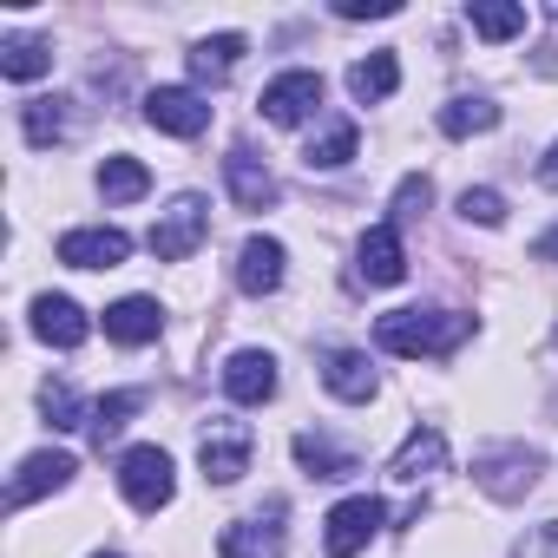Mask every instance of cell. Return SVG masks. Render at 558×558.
Listing matches in <instances>:
<instances>
[{
  "mask_svg": "<svg viewBox=\"0 0 558 558\" xmlns=\"http://www.w3.org/2000/svg\"><path fill=\"white\" fill-rule=\"evenodd\" d=\"M466 336H473V316H460V310H388L375 323V349L381 355H401V362L453 355Z\"/></svg>",
  "mask_w": 558,
  "mask_h": 558,
  "instance_id": "1",
  "label": "cell"
},
{
  "mask_svg": "<svg viewBox=\"0 0 558 558\" xmlns=\"http://www.w3.org/2000/svg\"><path fill=\"white\" fill-rule=\"evenodd\" d=\"M538 473H545L538 447H519V440H506V447H480V453H473V486H480L486 499H499V506L525 499V493L538 486Z\"/></svg>",
  "mask_w": 558,
  "mask_h": 558,
  "instance_id": "2",
  "label": "cell"
},
{
  "mask_svg": "<svg viewBox=\"0 0 558 558\" xmlns=\"http://www.w3.org/2000/svg\"><path fill=\"white\" fill-rule=\"evenodd\" d=\"M250 427L243 421H230V414H210L204 421V434H197V466H204V480L210 486H236L243 473H250Z\"/></svg>",
  "mask_w": 558,
  "mask_h": 558,
  "instance_id": "3",
  "label": "cell"
},
{
  "mask_svg": "<svg viewBox=\"0 0 558 558\" xmlns=\"http://www.w3.org/2000/svg\"><path fill=\"white\" fill-rule=\"evenodd\" d=\"M119 493H125L138 512L171 506V493H178V466H171V453H165V447H125V453H119Z\"/></svg>",
  "mask_w": 558,
  "mask_h": 558,
  "instance_id": "4",
  "label": "cell"
},
{
  "mask_svg": "<svg viewBox=\"0 0 558 558\" xmlns=\"http://www.w3.org/2000/svg\"><path fill=\"white\" fill-rule=\"evenodd\" d=\"M204 236H210V204H204L197 191H184V197H171V204L158 210V223H151V256H158V263H184Z\"/></svg>",
  "mask_w": 558,
  "mask_h": 558,
  "instance_id": "5",
  "label": "cell"
},
{
  "mask_svg": "<svg viewBox=\"0 0 558 558\" xmlns=\"http://www.w3.org/2000/svg\"><path fill=\"white\" fill-rule=\"evenodd\" d=\"M381 519H388V506L375 499V493H355V499H342L329 519H323V545H329V558H355L375 532H381Z\"/></svg>",
  "mask_w": 558,
  "mask_h": 558,
  "instance_id": "6",
  "label": "cell"
},
{
  "mask_svg": "<svg viewBox=\"0 0 558 558\" xmlns=\"http://www.w3.org/2000/svg\"><path fill=\"white\" fill-rule=\"evenodd\" d=\"M263 119L269 125H303L316 106H323V73H310V66H290V73H276L269 86H263Z\"/></svg>",
  "mask_w": 558,
  "mask_h": 558,
  "instance_id": "7",
  "label": "cell"
},
{
  "mask_svg": "<svg viewBox=\"0 0 558 558\" xmlns=\"http://www.w3.org/2000/svg\"><path fill=\"white\" fill-rule=\"evenodd\" d=\"M145 125L165 138H197L210 125V106L191 86H158V93H145Z\"/></svg>",
  "mask_w": 558,
  "mask_h": 558,
  "instance_id": "8",
  "label": "cell"
},
{
  "mask_svg": "<svg viewBox=\"0 0 558 558\" xmlns=\"http://www.w3.org/2000/svg\"><path fill=\"white\" fill-rule=\"evenodd\" d=\"M125 256H132V236L119 223H80L60 236V263H73V269H119Z\"/></svg>",
  "mask_w": 558,
  "mask_h": 558,
  "instance_id": "9",
  "label": "cell"
},
{
  "mask_svg": "<svg viewBox=\"0 0 558 558\" xmlns=\"http://www.w3.org/2000/svg\"><path fill=\"white\" fill-rule=\"evenodd\" d=\"M73 473H80V460H73V453L40 447V453H27V460H21V473H14V486H8V506H34V499L60 493Z\"/></svg>",
  "mask_w": 558,
  "mask_h": 558,
  "instance_id": "10",
  "label": "cell"
},
{
  "mask_svg": "<svg viewBox=\"0 0 558 558\" xmlns=\"http://www.w3.org/2000/svg\"><path fill=\"white\" fill-rule=\"evenodd\" d=\"M223 395H230L236 408H263V401L276 395V355H269V349H236V355L223 362Z\"/></svg>",
  "mask_w": 558,
  "mask_h": 558,
  "instance_id": "11",
  "label": "cell"
},
{
  "mask_svg": "<svg viewBox=\"0 0 558 558\" xmlns=\"http://www.w3.org/2000/svg\"><path fill=\"white\" fill-rule=\"evenodd\" d=\"M355 276H362V283H381V290L408 276V250H401V230L395 223H375L355 243Z\"/></svg>",
  "mask_w": 558,
  "mask_h": 558,
  "instance_id": "12",
  "label": "cell"
},
{
  "mask_svg": "<svg viewBox=\"0 0 558 558\" xmlns=\"http://www.w3.org/2000/svg\"><path fill=\"white\" fill-rule=\"evenodd\" d=\"M27 323H34V336H40L47 349H80V342L93 336V323H86V310H80L73 296H34Z\"/></svg>",
  "mask_w": 558,
  "mask_h": 558,
  "instance_id": "13",
  "label": "cell"
},
{
  "mask_svg": "<svg viewBox=\"0 0 558 558\" xmlns=\"http://www.w3.org/2000/svg\"><path fill=\"white\" fill-rule=\"evenodd\" d=\"M440 466H447V434H440V427H414V434L395 447V460H388V473H395L401 486H427Z\"/></svg>",
  "mask_w": 558,
  "mask_h": 558,
  "instance_id": "14",
  "label": "cell"
},
{
  "mask_svg": "<svg viewBox=\"0 0 558 558\" xmlns=\"http://www.w3.org/2000/svg\"><path fill=\"white\" fill-rule=\"evenodd\" d=\"M236 283H243V296H276V290H283V243H276V236H250L236 250Z\"/></svg>",
  "mask_w": 558,
  "mask_h": 558,
  "instance_id": "15",
  "label": "cell"
},
{
  "mask_svg": "<svg viewBox=\"0 0 558 558\" xmlns=\"http://www.w3.org/2000/svg\"><path fill=\"white\" fill-rule=\"evenodd\" d=\"M223 184H230V197H236L243 210H269V204H276V171H269L256 151H243V145L223 158Z\"/></svg>",
  "mask_w": 558,
  "mask_h": 558,
  "instance_id": "16",
  "label": "cell"
},
{
  "mask_svg": "<svg viewBox=\"0 0 558 558\" xmlns=\"http://www.w3.org/2000/svg\"><path fill=\"white\" fill-rule=\"evenodd\" d=\"M158 329H165V310L151 296H125V303L106 310V336L119 349H145V342H158Z\"/></svg>",
  "mask_w": 558,
  "mask_h": 558,
  "instance_id": "17",
  "label": "cell"
},
{
  "mask_svg": "<svg viewBox=\"0 0 558 558\" xmlns=\"http://www.w3.org/2000/svg\"><path fill=\"white\" fill-rule=\"evenodd\" d=\"M323 388H329L336 401H375L381 375H375V362H368L362 349H336V355L323 362Z\"/></svg>",
  "mask_w": 558,
  "mask_h": 558,
  "instance_id": "18",
  "label": "cell"
},
{
  "mask_svg": "<svg viewBox=\"0 0 558 558\" xmlns=\"http://www.w3.org/2000/svg\"><path fill=\"white\" fill-rule=\"evenodd\" d=\"M236 60H243V34H204L191 47V80L197 86H223L236 73Z\"/></svg>",
  "mask_w": 558,
  "mask_h": 558,
  "instance_id": "19",
  "label": "cell"
},
{
  "mask_svg": "<svg viewBox=\"0 0 558 558\" xmlns=\"http://www.w3.org/2000/svg\"><path fill=\"white\" fill-rule=\"evenodd\" d=\"M276 519H283V499H276L269 506V519L256 512V519H236L230 532H223V558H250V551H276V545H283V525H276Z\"/></svg>",
  "mask_w": 558,
  "mask_h": 558,
  "instance_id": "20",
  "label": "cell"
},
{
  "mask_svg": "<svg viewBox=\"0 0 558 558\" xmlns=\"http://www.w3.org/2000/svg\"><path fill=\"white\" fill-rule=\"evenodd\" d=\"M0 73L8 80H40V73H53V40H40V34H8L0 40Z\"/></svg>",
  "mask_w": 558,
  "mask_h": 558,
  "instance_id": "21",
  "label": "cell"
},
{
  "mask_svg": "<svg viewBox=\"0 0 558 558\" xmlns=\"http://www.w3.org/2000/svg\"><path fill=\"white\" fill-rule=\"evenodd\" d=\"M395 86H401V60H395V53H368V60H355V66H349V93H355L362 106L395 99Z\"/></svg>",
  "mask_w": 558,
  "mask_h": 558,
  "instance_id": "22",
  "label": "cell"
},
{
  "mask_svg": "<svg viewBox=\"0 0 558 558\" xmlns=\"http://www.w3.org/2000/svg\"><path fill=\"white\" fill-rule=\"evenodd\" d=\"M355 145H362V132L349 125V119H329L316 138H310V151H303V165L310 171H342L349 158H355Z\"/></svg>",
  "mask_w": 558,
  "mask_h": 558,
  "instance_id": "23",
  "label": "cell"
},
{
  "mask_svg": "<svg viewBox=\"0 0 558 558\" xmlns=\"http://www.w3.org/2000/svg\"><path fill=\"white\" fill-rule=\"evenodd\" d=\"M21 132H27V145H60L66 132H73V112H66V99H27L21 106Z\"/></svg>",
  "mask_w": 558,
  "mask_h": 558,
  "instance_id": "24",
  "label": "cell"
},
{
  "mask_svg": "<svg viewBox=\"0 0 558 558\" xmlns=\"http://www.w3.org/2000/svg\"><path fill=\"white\" fill-rule=\"evenodd\" d=\"M145 191H151V171H145L138 158H125V151H119V158H106V165H99V197H106V204H138Z\"/></svg>",
  "mask_w": 558,
  "mask_h": 558,
  "instance_id": "25",
  "label": "cell"
},
{
  "mask_svg": "<svg viewBox=\"0 0 558 558\" xmlns=\"http://www.w3.org/2000/svg\"><path fill=\"white\" fill-rule=\"evenodd\" d=\"M434 125H440L447 138H473V132H493V125H499V106H493V99H447V106L434 112Z\"/></svg>",
  "mask_w": 558,
  "mask_h": 558,
  "instance_id": "26",
  "label": "cell"
},
{
  "mask_svg": "<svg viewBox=\"0 0 558 558\" xmlns=\"http://www.w3.org/2000/svg\"><path fill=\"white\" fill-rule=\"evenodd\" d=\"M296 460H303L316 480H349V473H355V453L336 447L329 434H296Z\"/></svg>",
  "mask_w": 558,
  "mask_h": 558,
  "instance_id": "27",
  "label": "cell"
},
{
  "mask_svg": "<svg viewBox=\"0 0 558 558\" xmlns=\"http://www.w3.org/2000/svg\"><path fill=\"white\" fill-rule=\"evenodd\" d=\"M466 21L480 40H512L525 34V8H512V0H466Z\"/></svg>",
  "mask_w": 558,
  "mask_h": 558,
  "instance_id": "28",
  "label": "cell"
},
{
  "mask_svg": "<svg viewBox=\"0 0 558 558\" xmlns=\"http://www.w3.org/2000/svg\"><path fill=\"white\" fill-rule=\"evenodd\" d=\"M138 408H145V395H138V388H119V395L93 401V421H86V427H93V440L106 447V440H112V434H119V427H125V421L138 414Z\"/></svg>",
  "mask_w": 558,
  "mask_h": 558,
  "instance_id": "29",
  "label": "cell"
},
{
  "mask_svg": "<svg viewBox=\"0 0 558 558\" xmlns=\"http://www.w3.org/2000/svg\"><path fill=\"white\" fill-rule=\"evenodd\" d=\"M40 408H47V421H53V427H86V421H93L66 381H47V388H40Z\"/></svg>",
  "mask_w": 558,
  "mask_h": 558,
  "instance_id": "30",
  "label": "cell"
},
{
  "mask_svg": "<svg viewBox=\"0 0 558 558\" xmlns=\"http://www.w3.org/2000/svg\"><path fill=\"white\" fill-rule=\"evenodd\" d=\"M460 217L493 230V223H506V197H499L493 184H473V191H460Z\"/></svg>",
  "mask_w": 558,
  "mask_h": 558,
  "instance_id": "31",
  "label": "cell"
},
{
  "mask_svg": "<svg viewBox=\"0 0 558 558\" xmlns=\"http://www.w3.org/2000/svg\"><path fill=\"white\" fill-rule=\"evenodd\" d=\"M427 197H434V184H427V178H401V191H395V217H421V210H427Z\"/></svg>",
  "mask_w": 558,
  "mask_h": 558,
  "instance_id": "32",
  "label": "cell"
},
{
  "mask_svg": "<svg viewBox=\"0 0 558 558\" xmlns=\"http://www.w3.org/2000/svg\"><path fill=\"white\" fill-rule=\"evenodd\" d=\"M336 14L342 21H388V14H401V0H336Z\"/></svg>",
  "mask_w": 558,
  "mask_h": 558,
  "instance_id": "33",
  "label": "cell"
},
{
  "mask_svg": "<svg viewBox=\"0 0 558 558\" xmlns=\"http://www.w3.org/2000/svg\"><path fill=\"white\" fill-rule=\"evenodd\" d=\"M519 558H558V519H545V525L519 545Z\"/></svg>",
  "mask_w": 558,
  "mask_h": 558,
  "instance_id": "34",
  "label": "cell"
},
{
  "mask_svg": "<svg viewBox=\"0 0 558 558\" xmlns=\"http://www.w3.org/2000/svg\"><path fill=\"white\" fill-rule=\"evenodd\" d=\"M538 184H545V191H558V145L538 158Z\"/></svg>",
  "mask_w": 558,
  "mask_h": 558,
  "instance_id": "35",
  "label": "cell"
},
{
  "mask_svg": "<svg viewBox=\"0 0 558 558\" xmlns=\"http://www.w3.org/2000/svg\"><path fill=\"white\" fill-rule=\"evenodd\" d=\"M538 256H545V263H558V230H545V236H538Z\"/></svg>",
  "mask_w": 558,
  "mask_h": 558,
  "instance_id": "36",
  "label": "cell"
},
{
  "mask_svg": "<svg viewBox=\"0 0 558 558\" xmlns=\"http://www.w3.org/2000/svg\"><path fill=\"white\" fill-rule=\"evenodd\" d=\"M93 558H119V551H93Z\"/></svg>",
  "mask_w": 558,
  "mask_h": 558,
  "instance_id": "37",
  "label": "cell"
}]
</instances>
